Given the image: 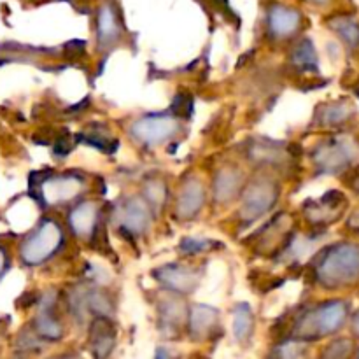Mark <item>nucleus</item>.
Returning <instances> with one entry per match:
<instances>
[{
	"mask_svg": "<svg viewBox=\"0 0 359 359\" xmlns=\"http://www.w3.org/2000/svg\"><path fill=\"white\" fill-rule=\"evenodd\" d=\"M319 283L325 287L347 286L359 279V245L342 244L328 249L316 269Z\"/></svg>",
	"mask_w": 359,
	"mask_h": 359,
	"instance_id": "nucleus-1",
	"label": "nucleus"
},
{
	"mask_svg": "<svg viewBox=\"0 0 359 359\" xmlns=\"http://www.w3.org/2000/svg\"><path fill=\"white\" fill-rule=\"evenodd\" d=\"M349 307L346 302H328L325 305L312 309L311 312L298 319L294 326V335L300 339H323L339 332L346 323Z\"/></svg>",
	"mask_w": 359,
	"mask_h": 359,
	"instance_id": "nucleus-2",
	"label": "nucleus"
},
{
	"mask_svg": "<svg viewBox=\"0 0 359 359\" xmlns=\"http://www.w3.org/2000/svg\"><path fill=\"white\" fill-rule=\"evenodd\" d=\"M62 242L63 231L58 226V223L51 219H44L39 224L37 230L28 235L27 241L21 244L20 256L25 265H41L58 251Z\"/></svg>",
	"mask_w": 359,
	"mask_h": 359,
	"instance_id": "nucleus-3",
	"label": "nucleus"
},
{
	"mask_svg": "<svg viewBox=\"0 0 359 359\" xmlns=\"http://www.w3.org/2000/svg\"><path fill=\"white\" fill-rule=\"evenodd\" d=\"M358 156V147L354 146L351 140L346 139H335L330 142L323 144L318 151H316V163L321 167L323 172H335L344 170L351 161Z\"/></svg>",
	"mask_w": 359,
	"mask_h": 359,
	"instance_id": "nucleus-4",
	"label": "nucleus"
},
{
	"mask_svg": "<svg viewBox=\"0 0 359 359\" xmlns=\"http://www.w3.org/2000/svg\"><path fill=\"white\" fill-rule=\"evenodd\" d=\"M179 132V123L168 116H149L133 123L132 135L147 146H158Z\"/></svg>",
	"mask_w": 359,
	"mask_h": 359,
	"instance_id": "nucleus-5",
	"label": "nucleus"
},
{
	"mask_svg": "<svg viewBox=\"0 0 359 359\" xmlns=\"http://www.w3.org/2000/svg\"><path fill=\"white\" fill-rule=\"evenodd\" d=\"M277 200V186L272 181H256L245 193L242 214L248 221H255L269 212Z\"/></svg>",
	"mask_w": 359,
	"mask_h": 359,
	"instance_id": "nucleus-6",
	"label": "nucleus"
},
{
	"mask_svg": "<svg viewBox=\"0 0 359 359\" xmlns=\"http://www.w3.org/2000/svg\"><path fill=\"white\" fill-rule=\"evenodd\" d=\"M83 182L81 179L67 175V177H55V179H46L41 184V196L46 203L49 205H56V203L70 202L79 195Z\"/></svg>",
	"mask_w": 359,
	"mask_h": 359,
	"instance_id": "nucleus-7",
	"label": "nucleus"
},
{
	"mask_svg": "<svg viewBox=\"0 0 359 359\" xmlns=\"http://www.w3.org/2000/svg\"><path fill=\"white\" fill-rule=\"evenodd\" d=\"M269 30L276 39H290L291 35L297 34L302 27V14L298 11L291 9L286 6L270 7L269 11Z\"/></svg>",
	"mask_w": 359,
	"mask_h": 359,
	"instance_id": "nucleus-8",
	"label": "nucleus"
},
{
	"mask_svg": "<svg viewBox=\"0 0 359 359\" xmlns=\"http://www.w3.org/2000/svg\"><path fill=\"white\" fill-rule=\"evenodd\" d=\"M344 207H346L344 195L332 191L323 196L321 200H318V203H314V205L311 203L309 207H305V210H307L312 223L328 224L332 221H337V217L344 212Z\"/></svg>",
	"mask_w": 359,
	"mask_h": 359,
	"instance_id": "nucleus-9",
	"label": "nucleus"
},
{
	"mask_svg": "<svg viewBox=\"0 0 359 359\" xmlns=\"http://www.w3.org/2000/svg\"><path fill=\"white\" fill-rule=\"evenodd\" d=\"M156 279L161 280L167 287L172 291H179V293H191L198 284L196 273L193 270L186 269V266H163L158 270Z\"/></svg>",
	"mask_w": 359,
	"mask_h": 359,
	"instance_id": "nucleus-10",
	"label": "nucleus"
},
{
	"mask_svg": "<svg viewBox=\"0 0 359 359\" xmlns=\"http://www.w3.org/2000/svg\"><path fill=\"white\" fill-rule=\"evenodd\" d=\"M119 219L126 231L139 235L149 224V212L144 202H140L139 198H130L119 210Z\"/></svg>",
	"mask_w": 359,
	"mask_h": 359,
	"instance_id": "nucleus-11",
	"label": "nucleus"
},
{
	"mask_svg": "<svg viewBox=\"0 0 359 359\" xmlns=\"http://www.w3.org/2000/svg\"><path fill=\"white\" fill-rule=\"evenodd\" d=\"M97 32L102 46H111L119 39V20L111 2H105L98 9Z\"/></svg>",
	"mask_w": 359,
	"mask_h": 359,
	"instance_id": "nucleus-12",
	"label": "nucleus"
},
{
	"mask_svg": "<svg viewBox=\"0 0 359 359\" xmlns=\"http://www.w3.org/2000/svg\"><path fill=\"white\" fill-rule=\"evenodd\" d=\"M70 226L81 238H90L97 226V205L93 202L81 203L70 214Z\"/></svg>",
	"mask_w": 359,
	"mask_h": 359,
	"instance_id": "nucleus-13",
	"label": "nucleus"
},
{
	"mask_svg": "<svg viewBox=\"0 0 359 359\" xmlns=\"http://www.w3.org/2000/svg\"><path fill=\"white\" fill-rule=\"evenodd\" d=\"M203 203V188L198 181H191L184 186L182 195L179 196V216L189 217L195 216Z\"/></svg>",
	"mask_w": 359,
	"mask_h": 359,
	"instance_id": "nucleus-14",
	"label": "nucleus"
},
{
	"mask_svg": "<svg viewBox=\"0 0 359 359\" xmlns=\"http://www.w3.org/2000/svg\"><path fill=\"white\" fill-rule=\"evenodd\" d=\"M242 174L235 168H224L217 174L216 184H214V193L219 202H228L235 196V193L241 189Z\"/></svg>",
	"mask_w": 359,
	"mask_h": 359,
	"instance_id": "nucleus-15",
	"label": "nucleus"
},
{
	"mask_svg": "<svg viewBox=\"0 0 359 359\" xmlns=\"http://www.w3.org/2000/svg\"><path fill=\"white\" fill-rule=\"evenodd\" d=\"M191 333L196 339L209 335L210 330L217 325V312L214 309L205 307V305H196L191 311Z\"/></svg>",
	"mask_w": 359,
	"mask_h": 359,
	"instance_id": "nucleus-16",
	"label": "nucleus"
},
{
	"mask_svg": "<svg viewBox=\"0 0 359 359\" xmlns=\"http://www.w3.org/2000/svg\"><path fill=\"white\" fill-rule=\"evenodd\" d=\"M53 302H44L41 305V312H39L37 319H35V330L41 337L49 340H58L62 337V325L53 318L51 309H53Z\"/></svg>",
	"mask_w": 359,
	"mask_h": 359,
	"instance_id": "nucleus-17",
	"label": "nucleus"
},
{
	"mask_svg": "<svg viewBox=\"0 0 359 359\" xmlns=\"http://www.w3.org/2000/svg\"><path fill=\"white\" fill-rule=\"evenodd\" d=\"M293 65L300 70H316L318 69V60H316V51L312 48L311 41H302L293 51Z\"/></svg>",
	"mask_w": 359,
	"mask_h": 359,
	"instance_id": "nucleus-18",
	"label": "nucleus"
},
{
	"mask_svg": "<svg viewBox=\"0 0 359 359\" xmlns=\"http://www.w3.org/2000/svg\"><path fill=\"white\" fill-rule=\"evenodd\" d=\"M112 328L104 318H100L95 325L93 335H91V340H93V347L97 349V354H100V349H104V356L112 349V344H114V337H112Z\"/></svg>",
	"mask_w": 359,
	"mask_h": 359,
	"instance_id": "nucleus-19",
	"label": "nucleus"
},
{
	"mask_svg": "<svg viewBox=\"0 0 359 359\" xmlns=\"http://www.w3.org/2000/svg\"><path fill=\"white\" fill-rule=\"evenodd\" d=\"M233 330L235 337H237L241 342H244L249 335H251L252 330V312L248 305H238L233 312Z\"/></svg>",
	"mask_w": 359,
	"mask_h": 359,
	"instance_id": "nucleus-20",
	"label": "nucleus"
},
{
	"mask_svg": "<svg viewBox=\"0 0 359 359\" xmlns=\"http://www.w3.org/2000/svg\"><path fill=\"white\" fill-rule=\"evenodd\" d=\"M332 27L339 32V35L347 42V44H351V46L359 44V23L358 21L351 20V18H347V16H340V18H335V20L332 21Z\"/></svg>",
	"mask_w": 359,
	"mask_h": 359,
	"instance_id": "nucleus-21",
	"label": "nucleus"
},
{
	"mask_svg": "<svg viewBox=\"0 0 359 359\" xmlns=\"http://www.w3.org/2000/svg\"><path fill=\"white\" fill-rule=\"evenodd\" d=\"M351 114H353L351 104L332 105V107H326V111L323 112V123H325V125H340V123L346 121Z\"/></svg>",
	"mask_w": 359,
	"mask_h": 359,
	"instance_id": "nucleus-22",
	"label": "nucleus"
},
{
	"mask_svg": "<svg viewBox=\"0 0 359 359\" xmlns=\"http://www.w3.org/2000/svg\"><path fill=\"white\" fill-rule=\"evenodd\" d=\"M161 319L167 321V326H177L182 321V307H179L177 300H167L161 311Z\"/></svg>",
	"mask_w": 359,
	"mask_h": 359,
	"instance_id": "nucleus-23",
	"label": "nucleus"
},
{
	"mask_svg": "<svg viewBox=\"0 0 359 359\" xmlns=\"http://www.w3.org/2000/svg\"><path fill=\"white\" fill-rule=\"evenodd\" d=\"M147 195L151 196V203H153L154 207H161V203H163L165 200V188L161 182H151L149 186H147Z\"/></svg>",
	"mask_w": 359,
	"mask_h": 359,
	"instance_id": "nucleus-24",
	"label": "nucleus"
},
{
	"mask_svg": "<svg viewBox=\"0 0 359 359\" xmlns=\"http://www.w3.org/2000/svg\"><path fill=\"white\" fill-rule=\"evenodd\" d=\"M7 265H9V259H7L6 251L0 248V279H2L4 272H6V269H7Z\"/></svg>",
	"mask_w": 359,
	"mask_h": 359,
	"instance_id": "nucleus-25",
	"label": "nucleus"
},
{
	"mask_svg": "<svg viewBox=\"0 0 359 359\" xmlns=\"http://www.w3.org/2000/svg\"><path fill=\"white\" fill-rule=\"evenodd\" d=\"M354 332H356L359 335V314L356 316V318H354Z\"/></svg>",
	"mask_w": 359,
	"mask_h": 359,
	"instance_id": "nucleus-26",
	"label": "nucleus"
},
{
	"mask_svg": "<svg viewBox=\"0 0 359 359\" xmlns=\"http://www.w3.org/2000/svg\"><path fill=\"white\" fill-rule=\"evenodd\" d=\"M311 2H316V4H326L328 0H311Z\"/></svg>",
	"mask_w": 359,
	"mask_h": 359,
	"instance_id": "nucleus-27",
	"label": "nucleus"
}]
</instances>
